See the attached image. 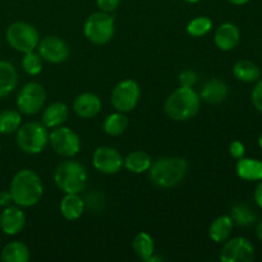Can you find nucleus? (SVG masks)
I'll return each instance as SVG.
<instances>
[{
    "label": "nucleus",
    "instance_id": "obj_1",
    "mask_svg": "<svg viewBox=\"0 0 262 262\" xmlns=\"http://www.w3.org/2000/svg\"><path fill=\"white\" fill-rule=\"evenodd\" d=\"M9 192L13 204L19 207H32L38 204L43 194V184L40 177L31 169H22L14 174Z\"/></svg>",
    "mask_w": 262,
    "mask_h": 262
},
{
    "label": "nucleus",
    "instance_id": "obj_2",
    "mask_svg": "<svg viewBox=\"0 0 262 262\" xmlns=\"http://www.w3.org/2000/svg\"><path fill=\"white\" fill-rule=\"evenodd\" d=\"M188 163L183 158L163 156L152 161L148 176L151 182L160 188H173L178 186L187 176Z\"/></svg>",
    "mask_w": 262,
    "mask_h": 262
},
{
    "label": "nucleus",
    "instance_id": "obj_3",
    "mask_svg": "<svg viewBox=\"0 0 262 262\" xmlns=\"http://www.w3.org/2000/svg\"><path fill=\"white\" fill-rule=\"evenodd\" d=\"M201 106V97L192 87L181 86L171 92L164 104V110L170 119L186 122L196 117Z\"/></svg>",
    "mask_w": 262,
    "mask_h": 262
},
{
    "label": "nucleus",
    "instance_id": "obj_4",
    "mask_svg": "<svg viewBox=\"0 0 262 262\" xmlns=\"http://www.w3.org/2000/svg\"><path fill=\"white\" fill-rule=\"evenodd\" d=\"M87 170L79 161L66 160L56 166L54 182L64 193H81L87 186Z\"/></svg>",
    "mask_w": 262,
    "mask_h": 262
},
{
    "label": "nucleus",
    "instance_id": "obj_5",
    "mask_svg": "<svg viewBox=\"0 0 262 262\" xmlns=\"http://www.w3.org/2000/svg\"><path fill=\"white\" fill-rule=\"evenodd\" d=\"M15 141L20 151L36 155L45 150L49 143V130L42 123L30 122L18 128Z\"/></svg>",
    "mask_w": 262,
    "mask_h": 262
},
{
    "label": "nucleus",
    "instance_id": "obj_6",
    "mask_svg": "<svg viewBox=\"0 0 262 262\" xmlns=\"http://www.w3.org/2000/svg\"><path fill=\"white\" fill-rule=\"evenodd\" d=\"M84 36L95 45H105L115 33L114 18L105 12L92 13L84 22Z\"/></svg>",
    "mask_w": 262,
    "mask_h": 262
},
{
    "label": "nucleus",
    "instance_id": "obj_7",
    "mask_svg": "<svg viewBox=\"0 0 262 262\" xmlns=\"http://www.w3.org/2000/svg\"><path fill=\"white\" fill-rule=\"evenodd\" d=\"M7 41L14 50L26 54L33 51L40 42L37 30L27 22H14L8 27Z\"/></svg>",
    "mask_w": 262,
    "mask_h": 262
},
{
    "label": "nucleus",
    "instance_id": "obj_8",
    "mask_svg": "<svg viewBox=\"0 0 262 262\" xmlns=\"http://www.w3.org/2000/svg\"><path fill=\"white\" fill-rule=\"evenodd\" d=\"M49 143L58 155L63 158H74L81 150L79 136L68 127L53 128L49 133Z\"/></svg>",
    "mask_w": 262,
    "mask_h": 262
},
{
    "label": "nucleus",
    "instance_id": "obj_9",
    "mask_svg": "<svg viewBox=\"0 0 262 262\" xmlns=\"http://www.w3.org/2000/svg\"><path fill=\"white\" fill-rule=\"evenodd\" d=\"M46 101V91L42 84L28 82L19 90L17 96V107L22 114H37Z\"/></svg>",
    "mask_w": 262,
    "mask_h": 262
},
{
    "label": "nucleus",
    "instance_id": "obj_10",
    "mask_svg": "<svg viewBox=\"0 0 262 262\" xmlns=\"http://www.w3.org/2000/svg\"><path fill=\"white\" fill-rule=\"evenodd\" d=\"M140 96L141 91L137 82L133 79H124L113 89L112 104L117 112L129 113L137 106Z\"/></svg>",
    "mask_w": 262,
    "mask_h": 262
},
{
    "label": "nucleus",
    "instance_id": "obj_11",
    "mask_svg": "<svg viewBox=\"0 0 262 262\" xmlns=\"http://www.w3.org/2000/svg\"><path fill=\"white\" fill-rule=\"evenodd\" d=\"M255 256V246L245 237L225 241V245L220 251V260L223 262H252Z\"/></svg>",
    "mask_w": 262,
    "mask_h": 262
},
{
    "label": "nucleus",
    "instance_id": "obj_12",
    "mask_svg": "<svg viewBox=\"0 0 262 262\" xmlns=\"http://www.w3.org/2000/svg\"><path fill=\"white\" fill-rule=\"evenodd\" d=\"M92 164L100 173L113 176L120 171L124 165V159L122 154L112 146H100L92 155Z\"/></svg>",
    "mask_w": 262,
    "mask_h": 262
},
{
    "label": "nucleus",
    "instance_id": "obj_13",
    "mask_svg": "<svg viewBox=\"0 0 262 262\" xmlns=\"http://www.w3.org/2000/svg\"><path fill=\"white\" fill-rule=\"evenodd\" d=\"M38 54L43 60L59 64L69 58V46L58 36H48L38 42Z\"/></svg>",
    "mask_w": 262,
    "mask_h": 262
},
{
    "label": "nucleus",
    "instance_id": "obj_14",
    "mask_svg": "<svg viewBox=\"0 0 262 262\" xmlns=\"http://www.w3.org/2000/svg\"><path fill=\"white\" fill-rule=\"evenodd\" d=\"M26 225V215L18 205L4 207L0 214V229L7 235H17Z\"/></svg>",
    "mask_w": 262,
    "mask_h": 262
},
{
    "label": "nucleus",
    "instance_id": "obj_15",
    "mask_svg": "<svg viewBox=\"0 0 262 262\" xmlns=\"http://www.w3.org/2000/svg\"><path fill=\"white\" fill-rule=\"evenodd\" d=\"M101 100L97 95L91 94V92H84V94L78 95L73 102V110L79 118L83 119H90L94 118L101 112Z\"/></svg>",
    "mask_w": 262,
    "mask_h": 262
},
{
    "label": "nucleus",
    "instance_id": "obj_16",
    "mask_svg": "<svg viewBox=\"0 0 262 262\" xmlns=\"http://www.w3.org/2000/svg\"><path fill=\"white\" fill-rule=\"evenodd\" d=\"M215 45L223 51H230L238 46L241 41L239 28L234 23H223L217 27L214 36Z\"/></svg>",
    "mask_w": 262,
    "mask_h": 262
},
{
    "label": "nucleus",
    "instance_id": "obj_17",
    "mask_svg": "<svg viewBox=\"0 0 262 262\" xmlns=\"http://www.w3.org/2000/svg\"><path fill=\"white\" fill-rule=\"evenodd\" d=\"M228 94H229V87L223 79L211 78L205 82L202 86L200 97L209 104H220L227 99Z\"/></svg>",
    "mask_w": 262,
    "mask_h": 262
},
{
    "label": "nucleus",
    "instance_id": "obj_18",
    "mask_svg": "<svg viewBox=\"0 0 262 262\" xmlns=\"http://www.w3.org/2000/svg\"><path fill=\"white\" fill-rule=\"evenodd\" d=\"M69 118V107L64 102H53L45 107L42 113V124L46 128H56L63 125Z\"/></svg>",
    "mask_w": 262,
    "mask_h": 262
},
{
    "label": "nucleus",
    "instance_id": "obj_19",
    "mask_svg": "<svg viewBox=\"0 0 262 262\" xmlns=\"http://www.w3.org/2000/svg\"><path fill=\"white\" fill-rule=\"evenodd\" d=\"M86 206L79 193H66L60 201V214L69 222L79 219L83 215Z\"/></svg>",
    "mask_w": 262,
    "mask_h": 262
},
{
    "label": "nucleus",
    "instance_id": "obj_20",
    "mask_svg": "<svg viewBox=\"0 0 262 262\" xmlns=\"http://www.w3.org/2000/svg\"><path fill=\"white\" fill-rule=\"evenodd\" d=\"M18 84V73L10 61L0 60V99L8 96Z\"/></svg>",
    "mask_w": 262,
    "mask_h": 262
},
{
    "label": "nucleus",
    "instance_id": "obj_21",
    "mask_svg": "<svg viewBox=\"0 0 262 262\" xmlns=\"http://www.w3.org/2000/svg\"><path fill=\"white\" fill-rule=\"evenodd\" d=\"M237 174L241 179L258 182L262 179V161L252 158H241L237 163Z\"/></svg>",
    "mask_w": 262,
    "mask_h": 262
},
{
    "label": "nucleus",
    "instance_id": "obj_22",
    "mask_svg": "<svg viewBox=\"0 0 262 262\" xmlns=\"http://www.w3.org/2000/svg\"><path fill=\"white\" fill-rule=\"evenodd\" d=\"M233 228H234V223L232 217L229 215H220L210 225L209 235L214 242L223 243L229 239Z\"/></svg>",
    "mask_w": 262,
    "mask_h": 262
},
{
    "label": "nucleus",
    "instance_id": "obj_23",
    "mask_svg": "<svg viewBox=\"0 0 262 262\" xmlns=\"http://www.w3.org/2000/svg\"><path fill=\"white\" fill-rule=\"evenodd\" d=\"M233 74L238 81L245 82V83H253L261 78V71L257 64L247 59H243L234 64Z\"/></svg>",
    "mask_w": 262,
    "mask_h": 262
},
{
    "label": "nucleus",
    "instance_id": "obj_24",
    "mask_svg": "<svg viewBox=\"0 0 262 262\" xmlns=\"http://www.w3.org/2000/svg\"><path fill=\"white\" fill-rule=\"evenodd\" d=\"M0 257L4 262H27L30 260L31 253L25 243L14 241L4 246Z\"/></svg>",
    "mask_w": 262,
    "mask_h": 262
},
{
    "label": "nucleus",
    "instance_id": "obj_25",
    "mask_svg": "<svg viewBox=\"0 0 262 262\" xmlns=\"http://www.w3.org/2000/svg\"><path fill=\"white\" fill-rule=\"evenodd\" d=\"M151 164H152V159L145 151H133V152L128 154L127 158L124 159V166L127 168V170L135 174L148 171Z\"/></svg>",
    "mask_w": 262,
    "mask_h": 262
},
{
    "label": "nucleus",
    "instance_id": "obj_26",
    "mask_svg": "<svg viewBox=\"0 0 262 262\" xmlns=\"http://www.w3.org/2000/svg\"><path fill=\"white\" fill-rule=\"evenodd\" d=\"M133 251L143 261H147L155 253V243L148 233L141 232L133 239Z\"/></svg>",
    "mask_w": 262,
    "mask_h": 262
},
{
    "label": "nucleus",
    "instance_id": "obj_27",
    "mask_svg": "<svg viewBox=\"0 0 262 262\" xmlns=\"http://www.w3.org/2000/svg\"><path fill=\"white\" fill-rule=\"evenodd\" d=\"M128 124H129V120H128V117L125 115V113H113L109 117L105 119L104 122V130L106 135L109 136H120L122 133L125 132V129L128 128Z\"/></svg>",
    "mask_w": 262,
    "mask_h": 262
},
{
    "label": "nucleus",
    "instance_id": "obj_28",
    "mask_svg": "<svg viewBox=\"0 0 262 262\" xmlns=\"http://www.w3.org/2000/svg\"><path fill=\"white\" fill-rule=\"evenodd\" d=\"M22 123L20 112L13 109H5L0 112V133L12 135L18 130Z\"/></svg>",
    "mask_w": 262,
    "mask_h": 262
},
{
    "label": "nucleus",
    "instance_id": "obj_29",
    "mask_svg": "<svg viewBox=\"0 0 262 262\" xmlns=\"http://www.w3.org/2000/svg\"><path fill=\"white\" fill-rule=\"evenodd\" d=\"M233 223L239 227H251L257 220V215L255 214L252 209L246 204H237L232 207V214H230Z\"/></svg>",
    "mask_w": 262,
    "mask_h": 262
},
{
    "label": "nucleus",
    "instance_id": "obj_30",
    "mask_svg": "<svg viewBox=\"0 0 262 262\" xmlns=\"http://www.w3.org/2000/svg\"><path fill=\"white\" fill-rule=\"evenodd\" d=\"M212 28V20L209 17H196L187 26V32L193 37H202Z\"/></svg>",
    "mask_w": 262,
    "mask_h": 262
},
{
    "label": "nucleus",
    "instance_id": "obj_31",
    "mask_svg": "<svg viewBox=\"0 0 262 262\" xmlns=\"http://www.w3.org/2000/svg\"><path fill=\"white\" fill-rule=\"evenodd\" d=\"M22 68L30 76H37L42 71V58L35 50L26 53L22 59Z\"/></svg>",
    "mask_w": 262,
    "mask_h": 262
},
{
    "label": "nucleus",
    "instance_id": "obj_32",
    "mask_svg": "<svg viewBox=\"0 0 262 262\" xmlns=\"http://www.w3.org/2000/svg\"><path fill=\"white\" fill-rule=\"evenodd\" d=\"M84 201V206L89 207L92 212H99L104 209L105 199L101 193L99 192H91L86 196V200Z\"/></svg>",
    "mask_w": 262,
    "mask_h": 262
},
{
    "label": "nucleus",
    "instance_id": "obj_33",
    "mask_svg": "<svg viewBox=\"0 0 262 262\" xmlns=\"http://www.w3.org/2000/svg\"><path fill=\"white\" fill-rule=\"evenodd\" d=\"M251 99H252V104L255 109L262 114V78L256 81L252 94H251Z\"/></svg>",
    "mask_w": 262,
    "mask_h": 262
},
{
    "label": "nucleus",
    "instance_id": "obj_34",
    "mask_svg": "<svg viewBox=\"0 0 262 262\" xmlns=\"http://www.w3.org/2000/svg\"><path fill=\"white\" fill-rule=\"evenodd\" d=\"M197 82V74L191 69L182 71L179 74V83L183 87H193Z\"/></svg>",
    "mask_w": 262,
    "mask_h": 262
},
{
    "label": "nucleus",
    "instance_id": "obj_35",
    "mask_svg": "<svg viewBox=\"0 0 262 262\" xmlns=\"http://www.w3.org/2000/svg\"><path fill=\"white\" fill-rule=\"evenodd\" d=\"M229 154L232 158L234 159H241L245 156L246 154V147L241 141H233L229 146Z\"/></svg>",
    "mask_w": 262,
    "mask_h": 262
},
{
    "label": "nucleus",
    "instance_id": "obj_36",
    "mask_svg": "<svg viewBox=\"0 0 262 262\" xmlns=\"http://www.w3.org/2000/svg\"><path fill=\"white\" fill-rule=\"evenodd\" d=\"M97 7L101 12L105 13H112L119 7L120 0H96Z\"/></svg>",
    "mask_w": 262,
    "mask_h": 262
},
{
    "label": "nucleus",
    "instance_id": "obj_37",
    "mask_svg": "<svg viewBox=\"0 0 262 262\" xmlns=\"http://www.w3.org/2000/svg\"><path fill=\"white\" fill-rule=\"evenodd\" d=\"M13 204V197L9 191H2L0 192V207H8Z\"/></svg>",
    "mask_w": 262,
    "mask_h": 262
},
{
    "label": "nucleus",
    "instance_id": "obj_38",
    "mask_svg": "<svg viewBox=\"0 0 262 262\" xmlns=\"http://www.w3.org/2000/svg\"><path fill=\"white\" fill-rule=\"evenodd\" d=\"M253 200H255L256 205L262 209V179L258 181V184L256 186L255 192H253Z\"/></svg>",
    "mask_w": 262,
    "mask_h": 262
},
{
    "label": "nucleus",
    "instance_id": "obj_39",
    "mask_svg": "<svg viewBox=\"0 0 262 262\" xmlns=\"http://www.w3.org/2000/svg\"><path fill=\"white\" fill-rule=\"evenodd\" d=\"M256 235H257L258 239H260L262 242V220L260 223H258L257 228H256Z\"/></svg>",
    "mask_w": 262,
    "mask_h": 262
},
{
    "label": "nucleus",
    "instance_id": "obj_40",
    "mask_svg": "<svg viewBox=\"0 0 262 262\" xmlns=\"http://www.w3.org/2000/svg\"><path fill=\"white\" fill-rule=\"evenodd\" d=\"M229 3H232V4L234 5H245L247 4V3H250L251 0H228Z\"/></svg>",
    "mask_w": 262,
    "mask_h": 262
},
{
    "label": "nucleus",
    "instance_id": "obj_41",
    "mask_svg": "<svg viewBox=\"0 0 262 262\" xmlns=\"http://www.w3.org/2000/svg\"><path fill=\"white\" fill-rule=\"evenodd\" d=\"M258 146H260V148L262 150V133L260 135V137H258Z\"/></svg>",
    "mask_w": 262,
    "mask_h": 262
},
{
    "label": "nucleus",
    "instance_id": "obj_42",
    "mask_svg": "<svg viewBox=\"0 0 262 262\" xmlns=\"http://www.w3.org/2000/svg\"><path fill=\"white\" fill-rule=\"evenodd\" d=\"M183 2H186V3H197V2H200V0H183Z\"/></svg>",
    "mask_w": 262,
    "mask_h": 262
},
{
    "label": "nucleus",
    "instance_id": "obj_43",
    "mask_svg": "<svg viewBox=\"0 0 262 262\" xmlns=\"http://www.w3.org/2000/svg\"><path fill=\"white\" fill-rule=\"evenodd\" d=\"M0 148H2V145H0Z\"/></svg>",
    "mask_w": 262,
    "mask_h": 262
}]
</instances>
